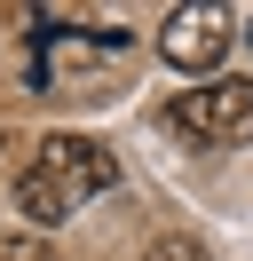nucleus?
I'll return each instance as SVG.
<instances>
[{
  "label": "nucleus",
  "mask_w": 253,
  "mask_h": 261,
  "mask_svg": "<svg viewBox=\"0 0 253 261\" xmlns=\"http://www.w3.org/2000/svg\"><path fill=\"white\" fill-rule=\"evenodd\" d=\"M111 182H119V159H111L95 135H47L40 159L16 174V214H24L32 229H56V222H71L79 206H95Z\"/></svg>",
  "instance_id": "1"
},
{
  "label": "nucleus",
  "mask_w": 253,
  "mask_h": 261,
  "mask_svg": "<svg viewBox=\"0 0 253 261\" xmlns=\"http://www.w3.org/2000/svg\"><path fill=\"white\" fill-rule=\"evenodd\" d=\"M174 127L206 150L253 143V80H198L190 95H174Z\"/></svg>",
  "instance_id": "2"
},
{
  "label": "nucleus",
  "mask_w": 253,
  "mask_h": 261,
  "mask_svg": "<svg viewBox=\"0 0 253 261\" xmlns=\"http://www.w3.org/2000/svg\"><path fill=\"white\" fill-rule=\"evenodd\" d=\"M230 40H237V16H230V8H214V0H198V8H174V16H166L158 56H166L182 80H206V71L230 56Z\"/></svg>",
  "instance_id": "3"
},
{
  "label": "nucleus",
  "mask_w": 253,
  "mask_h": 261,
  "mask_svg": "<svg viewBox=\"0 0 253 261\" xmlns=\"http://www.w3.org/2000/svg\"><path fill=\"white\" fill-rule=\"evenodd\" d=\"M142 261H214V253H206L190 229H158V238L142 245Z\"/></svg>",
  "instance_id": "4"
},
{
  "label": "nucleus",
  "mask_w": 253,
  "mask_h": 261,
  "mask_svg": "<svg viewBox=\"0 0 253 261\" xmlns=\"http://www.w3.org/2000/svg\"><path fill=\"white\" fill-rule=\"evenodd\" d=\"M0 261H56V245L40 229H16V238H0Z\"/></svg>",
  "instance_id": "5"
}]
</instances>
